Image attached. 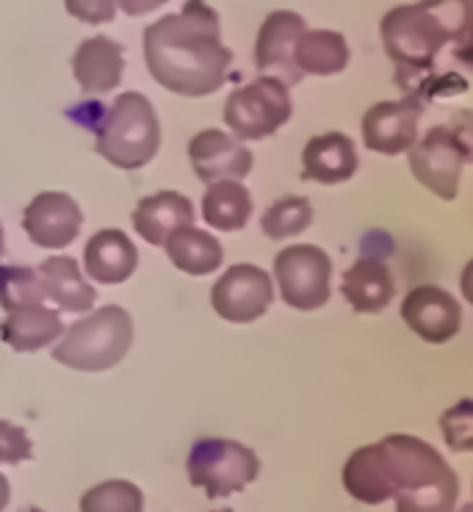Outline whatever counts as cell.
Here are the masks:
<instances>
[{
  "label": "cell",
  "instance_id": "8d00e7d4",
  "mask_svg": "<svg viewBox=\"0 0 473 512\" xmlns=\"http://www.w3.org/2000/svg\"><path fill=\"white\" fill-rule=\"evenodd\" d=\"M473 510V507H462V512H471Z\"/></svg>",
  "mask_w": 473,
  "mask_h": 512
},
{
  "label": "cell",
  "instance_id": "9c48e42d",
  "mask_svg": "<svg viewBox=\"0 0 473 512\" xmlns=\"http://www.w3.org/2000/svg\"><path fill=\"white\" fill-rule=\"evenodd\" d=\"M332 261L313 244H294L274 258V280L285 305L296 310H319L330 299Z\"/></svg>",
  "mask_w": 473,
  "mask_h": 512
},
{
  "label": "cell",
  "instance_id": "7402d4cb",
  "mask_svg": "<svg viewBox=\"0 0 473 512\" xmlns=\"http://www.w3.org/2000/svg\"><path fill=\"white\" fill-rule=\"evenodd\" d=\"M36 272L45 288V299H53L67 313H86L97 302V291L83 280L78 263L67 255L48 258Z\"/></svg>",
  "mask_w": 473,
  "mask_h": 512
},
{
  "label": "cell",
  "instance_id": "7a4b0ae2",
  "mask_svg": "<svg viewBox=\"0 0 473 512\" xmlns=\"http://www.w3.org/2000/svg\"><path fill=\"white\" fill-rule=\"evenodd\" d=\"M379 36L396 64L399 81H413L435 67L443 48H468L471 0H418L396 6L382 17Z\"/></svg>",
  "mask_w": 473,
  "mask_h": 512
},
{
  "label": "cell",
  "instance_id": "44dd1931",
  "mask_svg": "<svg viewBox=\"0 0 473 512\" xmlns=\"http://www.w3.org/2000/svg\"><path fill=\"white\" fill-rule=\"evenodd\" d=\"M61 333H64L61 316L45 302L6 310V319L0 324V338L12 346L14 352H39L53 344Z\"/></svg>",
  "mask_w": 473,
  "mask_h": 512
},
{
  "label": "cell",
  "instance_id": "484cf974",
  "mask_svg": "<svg viewBox=\"0 0 473 512\" xmlns=\"http://www.w3.org/2000/svg\"><path fill=\"white\" fill-rule=\"evenodd\" d=\"M343 488L352 499L363 504H385L391 499V490L385 482V465L379 443L357 449L343 465Z\"/></svg>",
  "mask_w": 473,
  "mask_h": 512
},
{
  "label": "cell",
  "instance_id": "8fae6325",
  "mask_svg": "<svg viewBox=\"0 0 473 512\" xmlns=\"http://www.w3.org/2000/svg\"><path fill=\"white\" fill-rule=\"evenodd\" d=\"M424 108L413 97L374 103L363 114V144L371 153L399 155L407 153L418 139V122Z\"/></svg>",
  "mask_w": 473,
  "mask_h": 512
},
{
  "label": "cell",
  "instance_id": "9a60e30c",
  "mask_svg": "<svg viewBox=\"0 0 473 512\" xmlns=\"http://www.w3.org/2000/svg\"><path fill=\"white\" fill-rule=\"evenodd\" d=\"M189 161L197 178L208 186L219 180H244L255 164V158L244 144L216 128L200 131L191 139Z\"/></svg>",
  "mask_w": 473,
  "mask_h": 512
},
{
  "label": "cell",
  "instance_id": "d6a6232c",
  "mask_svg": "<svg viewBox=\"0 0 473 512\" xmlns=\"http://www.w3.org/2000/svg\"><path fill=\"white\" fill-rule=\"evenodd\" d=\"M164 3L169 0H117V6L122 12L128 14V17H142V14H150L155 9H161Z\"/></svg>",
  "mask_w": 473,
  "mask_h": 512
},
{
  "label": "cell",
  "instance_id": "1f68e13d",
  "mask_svg": "<svg viewBox=\"0 0 473 512\" xmlns=\"http://www.w3.org/2000/svg\"><path fill=\"white\" fill-rule=\"evenodd\" d=\"M67 12L86 25L111 23L117 17V0H64Z\"/></svg>",
  "mask_w": 473,
  "mask_h": 512
},
{
  "label": "cell",
  "instance_id": "8992f818",
  "mask_svg": "<svg viewBox=\"0 0 473 512\" xmlns=\"http://www.w3.org/2000/svg\"><path fill=\"white\" fill-rule=\"evenodd\" d=\"M186 471L194 488L208 499H225L252 485L261 474V460L249 446L225 438H202L191 446Z\"/></svg>",
  "mask_w": 473,
  "mask_h": 512
},
{
  "label": "cell",
  "instance_id": "f1b7e54d",
  "mask_svg": "<svg viewBox=\"0 0 473 512\" xmlns=\"http://www.w3.org/2000/svg\"><path fill=\"white\" fill-rule=\"evenodd\" d=\"M45 288L36 269L28 266H6L0 269V308L14 310L25 305H42Z\"/></svg>",
  "mask_w": 473,
  "mask_h": 512
},
{
  "label": "cell",
  "instance_id": "d6986e66",
  "mask_svg": "<svg viewBox=\"0 0 473 512\" xmlns=\"http://www.w3.org/2000/svg\"><path fill=\"white\" fill-rule=\"evenodd\" d=\"M186 225H194V205L180 191H158L133 211V230L153 247H164L169 233Z\"/></svg>",
  "mask_w": 473,
  "mask_h": 512
},
{
  "label": "cell",
  "instance_id": "83f0119b",
  "mask_svg": "<svg viewBox=\"0 0 473 512\" xmlns=\"http://www.w3.org/2000/svg\"><path fill=\"white\" fill-rule=\"evenodd\" d=\"M81 512H144V496L128 479H108L83 493Z\"/></svg>",
  "mask_w": 473,
  "mask_h": 512
},
{
  "label": "cell",
  "instance_id": "74e56055",
  "mask_svg": "<svg viewBox=\"0 0 473 512\" xmlns=\"http://www.w3.org/2000/svg\"><path fill=\"white\" fill-rule=\"evenodd\" d=\"M216 512H230V510H216Z\"/></svg>",
  "mask_w": 473,
  "mask_h": 512
},
{
  "label": "cell",
  "instance_id": "30bf717a",
  "mask_svg": "<svg viewBox=\"0 0 473 512\" xmlns=\"http://www.w3.org/2000/svg\"><path fill=\"white\" fill-rule=\"evenodd\" d=\"M272 302V277L252 263L230 266L211 291L213 310L230 324H249L261 319Z\"/></svg>",
  "mask_w": 473,
  "mask_h": 512
},
{
  "label": "cell",
  "instance_id": "4316f807",
  "mask_svg": "<svg viewBox=\"0 0 473 512\" xmlns=\"http://www.w3.org/2000/svg\"><path fill=\"white\" fill-rule=\"evenodd\" d=\"M310 222H313V205L305 197H283V200H277L266 208L261 227L269 239L280 241L305 233Z\"/></svg>",
  "mask_w": 473,
  "mask_h": 512
},
{
  "label": "cell",
  "instance_id": "603a6c76",
  "mask_svg": "<svg viewBox=\"0 0 473 512\" xmlns=\"http://www.w3.org/2000/svg\"><path fill=\"white\" fill-rule=\"evenodd\" d=\"M164 247L169 261L175 263L180 272L191 274V277H205V274L216 272L225 261L222 244L213 236H208L205 230H197L194 225L178 227L175 233H169Z\"/></svg>",
  "mask_w": 473,
  "mask_h": 512
},
{
  "label": "cell",
  "instance_id": "d590c367",
  "mask_svg": "<svg viewBox=\"0 0 473 512\" xmlns=\"http://www.w3.org/2000/svg\"><path fill=\"white\" fill-rule=\"evenodd\" d=\"M23 512H42V510H39V507H28V510H23Z\"/></svg>",
  "mask_w": 473,
  "mask_h": 512
},
{
  "label": "cell",
  "instance_id": "7c38bea8",
  "mask_svg": "<svg viewBox=\"0 0 473 512\" xmlns=\"http://www.w3.org/2000/svg\"><path fill=\"white\" fill-rule=\"evenodd\" d=\"M81 205L64 191H42L36 194L23 214V230L36 247L64 250L81 233Z\"/></svg>",
  "mask_w": 473,
  "mask_h": 512
},
{
  "label": "cell",
  "instance_id": "277c9868",
  "mask_svg": "<svg viewBox=\"0 0 473 512\" xmlns=\"http://www.w3.org/2000/svg\"><path fill=\"white\" fill-rule=\"evenodd\" d=\"M161 147V125L153 103L139 92L122 95L103 111L95 131V150L108 164L133 172L150 164Z\"/></svg>",
  "mask_w": 473,
  "mask_h": 512
},
{
  "label": "cell",
  "instance_id": "836d02e7",
  "mask_svg": "<svg viewBox=\"0 0 473 512\" xmlns=\"http://www.w3.org/2000/svg\"><path fill=\"white\" fill-rule=\"evenodd\" d=\"M9 499H12V488H9V479L0 474V512L9 507Z\"/></svg>",
  "mask_w": 473,
  "mask_h": 512
},
{
  "label": "cell",
  "instance_id": "e575fe53",
  "mask_svg": "<svg viewBox=\"0 0 473 512\" xmlns=\"http://www.w3.org/2000/svg\"><path fill=\"white\" fill-rule=\"evenodd\" d=\"M0 258H3V225H0Z\"/></svg>",
  "mask_w": 473,
  "mask_h": 512
},
{
  "label": "cell",
  "instance_id": "e0dca14e",
  "mask_svg": "<svg viewBox=\"0 0 473 512\" xmlns=\"http://www.w3.org/2000/svg\"><path fill=\"white\" fill-rule=\"evenodd\" d=\"M357 172L355 142L346 133H321L305 144L302 153V178L338 186Z\"/></svg>",
  "mask_w": 473,
  "mask_h": 512
},
{
  "label": "cell",
  "instance_id": "4dcf8cb0",
  "mask_svg": "<svg viewBox=\"0 0 473 512\" xmlns=\"http://www.w3.org/2000/svg\"><path fill=\"white\" fill-rule=\"evenodd\" d=\"M31 457H34V446H31V438L25 435V429L0 418V463L17 465Z\"/></svg>",
  "mask_w": 473,
  "mask_h": 512
},
{
  "label": "cell",
  "instance_id": "d4e9b609",
  "mask_svg": "<svg viewBox=\"0 0 473 512\" xmlns=\"http://www.w3.org/2000/svg\"><path fill=\"white\" fill-rule=\"evenodd\" d=\"M294 64L302 75H338L349 64V45L338 31H305L296 42Z\"/></svg>",
  "mask_w": 473,
  "mask_h": 512
},
{
  "label": "cell",
  "instance_id": "ac0fdd59",
  "mask_svg": "<svg viewBox=\"0 0 473 512\" xmlns=\"http://www.w3.org/2000/svg\"><path fill=\"white\" fill-rule=\"evenodd\" d=\"M83 266H86V274L97 280L100 286H117L136 272L139 252H136V244L122 230L108 227V230H100L89 239L86 252H83Z\"/></svg>",
  "mask_w": 473,
  "mask_h": 512
},
{
  "label": "cell",
  "instance_id": "5b68a950",
  "mask_svg": "<svg viewBox=\"0 0 473 512\" xmlns=\"http://www.w3.org/2000/svg\"><path fill=\"white\" fill-rule=\"evenodd\" d=\"M133 344V322L119 305L89 313L75 322L53 346V360L75 371H108L128 355Z\"/></svg>",
  "mask_w": 473,
  "mask_h": 512
},
{
  "label": "cell",
  "instance_id": "ffe728a7",
  "mask_svg": "<svg viewBox=\"0 0 473 512\" xmlns=\"http://www.w3.org/2000/svg\"><path fill=\"white\" fill-rule=\"evenodd\" d=\"M341 294L355 313H379L391 305L396 283L391 269L379 258H360L343 274Z\"/></svg>",
  "mask_w": 473,
  "mask_h": 512
},
{
  "label": "cell",
  "instance_id": "ba28073f",
  "mask_svg": "<svg viewBox=\"0 0 473 512\" xmlns=\"http://www.w3.org/2000/svg\"><path fill=\"white\" fill-rule=\"evenodd\" d=\"M410 153V169H413L415 180L438 194L440 200H457L460 194V175L468 158H471V147L462 139L460 131L438 125L432 131L415 139V144L407 150Z\"/></svg>",
  "mask_w": 473,
  "mask_h": 512
},
{
  "label": "cell",
  "instance_id": "f546056e",
  "mask_svg": "<svg viewBox=\"0 0 473 512\" xmlns=\"http://www.w3.org/2000/svg\"><path fill=\"white\" fill-rule=\"evenodd\" d=\"M473 405L471 399H462L460 405L451 407L440 418V427L454 452H471L473 449Z\"/></svg>",
  "mask_w": 473,
  "mask_h": 512
},
{
  "label": "cell",
  "instance_id": "4fadbf2b",
  "mask_svg": "<svg viewBox=\"0 0 473 512\" xmlns=\"http://www.w3.org/2000/svg\"><path fill=\"white\" fill-rule=\"evenodd\" d=\"M308 31L305 20L296 12H272L263 20L255 42V67L263 75L280 78L285 86H296L305 75L296 70L294 48L299 36Z\"/></svg>",
  "mask_w": 473,
  "mask_h": 512
},
{
  "label": "cell",
  "instance_id": "5bb4252c",
  "mask_svg": "<svg viewBox=\"0 0 473 512\" xmlns=\"http://www.w3.org/2000/svg\"><path fill=\"white\" fill-rule=\"evenodd\" d=\"M402 319L426 344H446L460 333V302L438 286L413 288L402 302Z\"/></svg>",
  "mask_w": 473,
  "mask_h": 512
},
{
  "label": "cell",
  "instance_id": "52a82bcc",
  "mask_svg": "<svg viewBox=\"0 0 473 512\" xmlns=\"http://www.w3.org/2000/svg\"><path fill=\"white\" fill-rule=\"evenodd\" d=\"M294 106L288 86L274 78V75H261L252 84L241 86L225 100V122L236 139L255 142L266 139L283 128L291 120Z\"/></svg>",
  "mask_w": 473,
  "mask_h": 512
},
{
  "label": "cell",
  "instance_id": "2e32d148",
  "mask_svg": "<svg viewBox=\"0 0 473 512\" xmlns=\"http://www.w3.org/2000/svg\"><path fill=\"white\" fill-rule=\"evenodd\" d=\"M125 72V48L111 36L83 39L72 56V75L83 95H108L114 92Z\"/></svg>",
  "mask_w": 473,
  "mask_h": 512
},
{
  "label": "cell",
  "instance_id": "6da1fadb",
  "mask_svg": "<svg viewBox=\"0 0 473 512\" xmlns=\"http://www.w3.org/2000/svg\"><path fill=\"white\" fill-rule=\"evenodd\" d=\"M144 59L158 84L183 97H205L225 86L233 53L222 45L219 14L189 0L144 31Z\"/></svg>",
  "mask_w": 473,
  "mask_h": 512
},
{
  "label": "cell",
  "instance_id": "3957f363",
  "mask_svg": "<svg viewBox=\"0 0 473 512\" xmlns=\"http://www.w3.org/2000/svg\"><path fill=\"white\" fill-rule=\"evenodd\" d=\"M379 449L396 512H454L460 479L438 449L413 435H388Z\"/></svg>",
  "mask_w": 473,
  "mask_h": 512
},
{
  "label": "cell",
  "instance_id": "cb8c5ba5",
  "mask_svg": "<svg viewBox=\"0 0 473 512\" xmlns=\"http://www.w3.org/2000/svg\"><path fill=\"white\" fill-rule=\"evenodd\" d=\"M249 216H252V197L247 186H241V180H219L208 186L202 197V219L208 222V227L222 233H236L247 227Z\"/></svg>",
  "mask_w": 473,
  "mask_h": 512
}]
</instances>
